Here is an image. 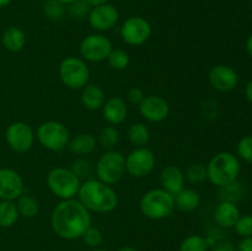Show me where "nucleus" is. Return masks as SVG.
Instances as JSON below:
<instances>
[{
	"instance_id": "c756f323",
	"label": "nucleus",
	"mask_w": 252,
	"mask_h": 251,
	"mask_svg": "<svg viewBox=\"0 0 252 251\" xmlns=\"http://www.w3.org/2000/svg\"><path fill=\"white\" fill-rule=\"evenodd\" d=\"M43 12L52 21H59L65 15V5L59 2L58 0H48L43 6Z\"/></svg>"
},
{
	"instance_id": "c03bdc74",
	"label": "nucleus",
	"mask_w": 252,
	"mask_h": 251,
	"mask_svg": "<svg viewBox=\"0 0 252 251\" xmlns=\"http://www.w3.org/2000/svg\"><path fill=\"white\" fill-rule=\"evenodd\" d=\"M11 1L12 0H0V9H1V7L7 6V5H10L11 4Z\"/></svg>"
},
{
	"instance_id": "9d476101",
	"label": "nucleus",
	"mask_w": 252,
	"mask_h": 251,
	"mask_svg": "<svg viewBox=\"0 0 252 251\" xmlns=\"http://www.w3.org/2000/svg\"><path fill=\"white\" fill-rule=\"evenodd\" d=\"M5 139L10 149L16 153H26L33 147L36 134L29 123L15 121L6 128Z\"/></svg>"
},
{
	"instance_id": "bb28decb",
	"label": "nucleus",
	"mask_w": 252,
	"mask_h": 251,
	"mask_svg": "<svg viewBox=\"0 0 252 251\" xmlns=\"http://www.w3.org/2000/svg\"><path fill=\"white\" fill-rule=\"evenodd\" d=\"M106 61H107L108 65H110L113 70L122 71L126 70V69L129 66L130 57L129 54L126 51H123V49L116 48L111 51V53L108 54Z\"/></svg>"
},
{
	"instance_id": "49530a36",
	"label": "nucleus",
	"mask_w": 252,
	"mask_h": 251,
	"mask_svg": "<svg viewBox=\"0 0 252 251\" xmlns=\"http://www.w3.org/2000/svg\"><path fill=\"white\" fill-rule=\"evenodd\" d=\"M91 251H108V250H105V249H94V250Z\"/></svg>"
},
{
	"instance_id": "1a4fd4ad",
	"label": "nucleus",
	"mask_w": 252,
	"mask_h": 251,
	"mask_svg": "<svg viewBox=\"0 0 252 251\" xmlns=\"http://www.w3.org/2000/svg\"><path fill=\"white\" fill-rule=\"evenodd\" d=\"M113 47L110 39L101 33H93L84 37L79 47L81 58L91 63L106 61Z\"/></svg>"
},
{
	"instance_id": "423d86ee",
	"label": "nucleus",
	"mask_w": 252,
	"mask_h": 251,
	"mask_svg": "<svg viewBox=\"0 0 252 251\" xmlns=\"http://www.w3.org/2000/svg\"><path fill=\"white\" fill-rule=\"evenodd\" d=\"M36 137L43 148L51 152H61L68 147L70 132L64 123L52 120L39 125Z\"/></svg>"
},
{
	"instance_id": "393cba45",
	"label": "nucleus",
	"mask_w": 252,
	"mask_h": 251,
	"mask_svg": "<svg viewBox=\"0 0 252 251\" xmlns=\"http://www.w3.org/2000/svg\"><path fill=\"white\" fill-rule=\"evenodd\" d=\"M16 207L19 211L20 216L25 217V218H33L38 214L39 212V202L36 197L32 194L22 193L19 198L16 199Z\"/></svg>"
},
{
	"instance_id": "f257e3e1",
	"label": "nucleus",
	"mask_w": 252,
	"mask_h": 251,
	"mask_svg": "<svg viewBox=\"0 0 252 251\" xmlns=\"http://www.w3.org/2000/svg\"><path fill=\"white\" fill-rule=\"evenodd\" d=\"M51 225L59 238L75 240L81 238L91 226L90 212L78 198L64 199L52 211Z\"/></svg>"
},
{
	"instance_id": "cd10ccee",
	"label": "nucleus",
	"mask_w": 252,
	"mask_h": 251,
	"mask_svg": "<svg viewBox=\"0 0 252 251\" xmlns=\"http://www.w3.org/2000/svg\"><path fill=\"white\" fill-rule=\"evenodd\" d=\"M120 140V133L116 129L115 126H106L101 129L100 134H98L97 142L98 144L106 150L115 149L116 145L118 144Z\"/></svg>"
},
{
	"instance_id": "f3484780",
	"label": "nucleus",
	"mask_w": 252,
	"mask_h": 251,
	"mask_svg": "<svg viewBox=\"0 0 252 251\" xmlns=\"http://www.w3.org/2000/svg\"><path fill=\"white\" fill-rule=\"evenodd\" d=\"M240 216L239 207L233 201H228V199L219 202L214 208L213 213V218L217 225L224 229L234 228Z\"/></svg>"
},
{
	"instance_id": "b1692460",
	"label": "nucleus",
	"mask_w": 252,
	"mask_h": 251,
	"mask_svg": "<svg viewBox=\"0 0 252 251\" xmlns=\"http://www.w3.org/2000/svg\"><path fill=\"white\" fill-rule=\"evenodd\" d=\"M20 213L15 201L0 199V228H11L19 220Z\"/></svg>"
},
{
	"instance_id": "dca6fc26",
	"label": "nucleus",
	"mask_w": 252,
	"mask_h": 251,
	"mask_svg": "<svg viewBox=\"0 0 252 251\" xmlns=\"http://www.w3.org/2000/svg\"><path fill=\"white\" fill-rule=\"evenodd\" d=\"M209 84L220 93H229L238 86L239 75L231 66L218 64L209 71Z\"/></svg>"
},
{
	"instance_id": "5701e85b",
	"label": "nucleus",
	"mask_w": 252,
	"mask_h": 251,
	"mask_svg": "<svg viewBox=\"0 0 252 251\" xmlns=\"http://www.w3.org/2000/svg\"><path fill=\"white\" fill-rule=\"evenodd\" d=\"M97 145V139L91 133H79L69 140L68 148L76 155H86L93 153Z\"/></svg>"
},
{
	"instance_id": "7ed1b4c3",
	"label": "nucleus",
	"mask_w": 252,
	"mask_h": 251,
	"mask_svg": "<svg viewBox=\"0 0 252 251\" xmlns=\"http://www.w3.org/2000/svg\"><path fill=\"white\" fill-rule=\"evenodd\" d=\"M207 179L217 187L235 184L240 174V161L235 154L230 152H220L214 155L206 165Z\"/></svg>"
},
{
	"instance_id": "ddd939ff",
	"label": "nucleus",
	"mask_w": 252,
	"mask_h": 251,
	"mask_svg": "<svg viewBox=\"0 0 252 251\" xmlns=\"http://www.w3.org/2000/svg\"><path fill=\"white\" fill-rule=\"evenodd\" d=\"M88 20L90 26L96 31H108L117 25L120 20V12L115 5L107 2V4L91 7Z\"/></svg>"
},
{
	"instance_id": "0eeeda50",
	"label": "nucleus",
	"mask_w": 252,
	"mask_h": 251,
	"mask_svg": "<svg viewBox=\"0 0 252 251\" xmlns=\"http://www.w3.org/2000/svg\"><path fill=\"white\" fill-rule=\"evenodd\" d=\"M58 75L62 83L69 89H83L90 80V70L83 58L66 57L61 62Z\"/></svg>"
},
{
	"instance_id": "2eb2a0df",
	"label": "nucleus",
	"mask_w": 252,
	"mask_h": 251,
	"mask_svg": "<svg viewBox=\"0 0 252 251\" xmlns=\"http://www.w3.org/2000/svg\"><path fill=\"white\" fill-rule=\"evenodd\" d=\"M139 112L148 122L159 123L167 118L170 113L169 102L164 97L158 95L145 96L144 100L139 103Z\"/></svg>"
},
{
	"instance_id": "72a5a7b5",
	"label": "nucleus",
	"mask_w": 252,
	"mask_h": 251,
	"mask_svg": "<svg viewBox=\"0 0 252 251\" xmlns=\"http://www.w3.org/2000/svg\"><path fill=\"white\" fill-rule=\"evenodd\" d=\"M81 238H83L84 243H85L86 245L90 246V248L96 249L101 245L103 236H102V233H101L100 229L90 226V228H89L88 230L84 233V235L81 236Z\"/></svg>"
},
{
	"instance_id": "39448f33",
	"label": "nucleus",
	"mask_w": 252,
	"mask_h": 251,
	"mask_svg": "<svg viewBox=\"0 0 252 251\" xmlns=\"http://www.w3.org/2000/svg\"><path fill=\"white\" fill-rule=\"evenodd\" d=\"M139 208L149 219L160 220L167 218L175 209L174 196L162 188L150 189L140 198Z\"/></svg>"
},
{
	"instance_id": "4468645a",
	"label": "nucleus",
	"mask_w": 252,
	"mask_h": 251,
	"mask_svg": "<svg viewBox=\"0 0 252 251\" xmlns=\"http://www.w3.org/2000/svg\"><path fill=\"white\" fill-rule=\"evenodd\" d=\"M25 192L21 175L10 167H0V199L16 201Z\"/></svg>"
},
{
	"instance_id": "ea45409f",
	"label": "nucleus",
	"mask_w": 252,
	"mask_h": 251,
	"mask_svg": "<svg viewBox=\"0 0 252 251\" xmlns=\"http://www.w3.org/2000/svg\"><path fill=\"white\" fill-rule=\"evenodd\" d=\"M245 96H246V100H248L250 103H252V79L248 84H246Z\"/></svg>"
},
{
	"instance_id": "9b49d317",
	"label": "nucleus",
	"mask_w": 252,
	"mask_h": 251,
	"mask_svg": "<svg viewBox=\"0 0 252 251\" xmlns=\"http://www.w3.org/2000/svg\"><path fill=\"white\" fill-rule=\"evenodd\" d=\"M155 155L149 148H134L126 157V171L135 179L148 176L154 170Z\"/></svg>"
},
{
	"instance_id": "58836bf2",
	"label": "nucleus",
	"mask_w": 252,
	"mask_h": 251,
	"mask_svg": "<svg viewBox=\"0 0 252 251\" xmlns=\"http://www.w3.org/2000/svg\"><path fill=\"white\" fill-rule=\"evenodd\" d=\"M235 251H252V236L241 239L235 246Z\"/></svg>"
},
{
	"instance_id": "c85d7f7f",
	"label": "nucleus",
	"mask_w": 252,
	"mask_h": 251,
	"mask_svg": "<svg viewBox=\"0 0 252 251\" xmlns=\"http://www.w3.org/2000/svg\"><path fill=\"white\" fill-rule=\"evenodd\" d=\"M209 243L201 235H189L180 244L179 251H208Z\"/></svg>"
},
{
	"instance_id": "2f4dec72",
	"label": "nucleus",
	"mask_w": 252,
	"mask_h": 251,
	"mask_svg": "<svg viewBox=\"0 0 252 251\" xmlns=\"http://www.w3.org/2000/svg\"><path fill=\"white\" fill-rule=\"evenodd\" d=\"M236 153L241 160L248 164H252V135H245L239 140Z\"/></svg>"
},
{
	"instance_id": "c9c22d12",
	"label": "nucleus",
	"mask_w": 252,
	"mask_h": 251,
	"mask_svg": "<svg viewBox=\"0 0 252 251\" xmlns=\"http://www.w3.org/2000/svg\"><path fill=\"white\" fill-rule=\"evenodd\" d=\"M127 97L130 103L139 106V103L144 100L145 95H144V91H143L142 89L138 88V86H134V88H130L129 90H128Z\"/></svg>"
},
{
	"instance_id": "37998d69",
	"label": "nucleus",
	"mask_w": 252,
	"mask_h": 251,
	"mask_svg": "<svg viewBox=\"0 0 252 251\" xmlns=\"http://www.w3.org/2000/svg\"><path fill=\"white\" fill-rule=\"evenodd\" d=\"M117 251H139V250H138V249H135L134 246L125 245V246H121Z\"/></svg>"
},
{
	"instance_id": "4c0bfd02",
	"label": "nucleus",
	"mask_w": 252,
	"mask_h": 251,
	"mask_svg": "<svg viewBox=\"0 0 252 251\" xmlns=\"http://www.w3.org/2000/svg\"><path fill=\"white\" fill-rule=\"evenodd\" d=\"M211 251H235V245L229 240H220L212 246Z\"/></svg>"
},
{
	"instance_id": "20e7f679",
	"label": "nucleus",
	"mask_w": 252,
	"mask_h": 251,
	"mask_svg": "<svg viewBox=\"0 0 252 251\" xmlns=\"http://www.w3.org/2000/svg\"><path fill=\"white\" fill-rule=\"evenodd\" d=\"M46 182L49 191L61 201L75 198L81 185L80 177L66 167L52 169L47 175Z\"/></svg>"
},
{
	"instance_id": "6e6552de",
	"label": "nucleus",
	"mask_w": 252,
	"mask_h": 251,
	"mask_svg": "<svg viewBox=\"0 0 252 251\" xmlns=\"http://www.w3.org/2000/svg\"><path fill=\"white\" fill-rule=\"evenodd\" d=\"M126 157L118 150H106L96 164V174L100 181L107 185L120 182L126 175Z\"/></svg>"
},
{
	"instance_id": "f03ea898",
	"label": "nucleus",
	"mask_w": 252,
	"mask_h": 251,
	"mask_svg": "<svg viewBox=\"0 0 252 251\" xmlns=\"http://www.w3.org/2000/svg\"><path fill=\"white\" fill-rule=\"evenodd\" d=\"M78 199L89 212L110 213L118 204V196L111 185L96 179L81 182L78 192Z\"/></svg>"
},
{
	"instance_id": "a211bd4d",
	"label": "nucleus",
	"mask_w": 252,
	"mask_h": 251,
	"mask_svg": "<svg viewBox=\"0 0 252 251\" xmlns=\"http://www.w3.org/2000/svg\"><path fill=\"white\" fill-rule=\"evenodd\" d=\"M185 181H186V179H185L184 171L175 165L166 166L160 175L161 188L169 192L172 196H175L185 188Z\"/></svg>"
},
{
	"instance_id": "4be33fe9",
	"label": "nucleus",
	"mask_w": 252,
	"mask_h": 251,
	"mask_svg": "<svg viewBox=\"0 0 252 251\" xmlns=\"http://www.w3.org/2000/svg\"><path fill=\"white\" fill-rule=\"evenodd\" d=\"M175 208L184 213H191L196 211L201 204V196L192 188H184L174 196Z\"/></svg>"
},
{
	"instance_id": "473e14b6",
	"label": "nucleus",
	"mask_w": 252,
	"mask_h": 251,
	"mask_svg": "<svg viewBox=\"0 0 252 251\" xmlns=\"http://www.w3.org/2000/svg\"><path fill=\"white\" fill-rule=\"evenodd\" d=\"M235 233L241 238H249L252 236V216L250 214H244L239 217L238 221L234 225Z\"/></svg>"
},
{
	"instance_id": "7c9ffc66",
	"label": "nucleus",
	"mask_w": 252,
	"mask_h": 251,
	"mask_svg": "<svg viewBox=\"0 0 252 251\" xmlns=\"http://www.w3.org/2000/svg\"><path fill=\"white\" fill-rule=\"evenodd\" d=\"M185 179L193 185H199L207 180V169L202 164H192L186 169Z\"/></svg>"
},
{
	"instance_id": "a878e982",
	"label": "nucleus",
	"mask_w": 252,
	"mask_h": 251,
	"mask_svg": "<svg viewBox=\"0 0 252 251\" xmlns=\"http://www.w3.org/2000/svg\"><path fill=\"white\" fill-rule=\"evenodd\" d=\"M150 133L147 126L144 123H133L128 129V140L130 144L134 145L135 148L138 147H145L149 143Z\"/></svg>"
},
{
	"instance_id": "f704fd0d",
	"label": "nucleus",
	"mask_w": 252,
	"mask_h": 251,
	"mask_svg": "<svg viewBox=\"0 0 252 251\" xmlns=\"http://www.w3.org/2000/svg\"><path fill=\"white\" fill-rule=\"evenodd\" d=\"M68 6L69 14H70L71 17H74V19H84V17L88 16L89 12H90V6H89L84 0H76L75 2L68 5Z\"/></svg>"
},
{
	"instance_id": "f8f14e48",
	"label": "nucleus",
	"mask_w": 252,
	"mask_h": 251,
	"mask_svg": "<svg viewBox=\"0 0 252 251\" xmlns=\"http://www.w3.org/2000/svg\"><path fill=\"white\" fill-rule=\"evenodd\" d=\"M120 34L129 46H142L152 36V26L144 17L130 16L121 25Z\"/></svg>"
},
{
	"instance_id": "6ab92c4d",
	"label": "nucleus",
	"mask_w": 252,
	"mask_h": 251,
	"mask_svg": "<svg viewBox=\"0 0 252 251\" xmlns=\"http://www.w3.org/2000/svg\"><path fill=\"white\" fill-rule=\"evenodd\" d=\"M101 110H102L103 118L110 126L121 125L127 118V105L123 98L117 97V96L107 98Z\"/></svg>"
},
{
	"instance_id": "412c9836",
	"label": "nucleus",
	"mask_w": 252,
	"mask_h": 251,
	"mask_svg": "<svg viewBox=\"0 0 252 251\" xmlns=\"http://www.w3.org/2000/svg\"><path fill=\"white\" fill-rule=\"evenodd\" d=\"M1 43L6 51L16 53L24 49L26 44V34L20 27L10 26L2 33Z\"/></svg>"
},
{
	"instance_id": "79ce46f5",
	"label": "nucleus",
	"mask_w": 252,
	"mask_h": 251,
	"mask_svg": "<svg viewBox=\"0 0 252 251\" xmlns=\"http://www.w3.org/2000/svg\"><path fill=\"white\" fill-rule=\"evenodd\" d=\"M246 52H248L249 56L252 58V34L250 37L248 38V41H246Z\"/></svg>"
},
{
	"instance_id": "a18cd8bd",
	"label": "nucleus",
	"mask_w": 252,
	"mask_h": 251,
	"mask_svg": "<svg viewBox=\"0 0 252 251\" xmlns=\"http://www.w3.org/2000/svg\"><path fill=\"white\" fill-rule=\"evenodd\" d=\"M59 2H62V4H64L66 6V5H70L73 4V2H75L76 0H58Z\"/></svg>"
},
{
	"instance_id": "aec40b11",
	"label": "nucleus",
	"mask_w": 252,
	"mask_h": 251,
	"mask_svg": "<svg viewBox=\"0 0 252 251\" xmlns=\"http://www.w3.org/2000/svg\"><path fill=\"white\" fill-rule=\"evenodd\" d=\"M80 100L86 110L97 111L102 108L107 98H106V94L101 86L95 85V84H88L83 88Z\"/></svg>"
},
{
	"instance_id": "a19ab883",
	"label": "nucleus",
	"mask_w": 252,
	"mask_h": 251,
	"mask_svg": "<svg viewBox=\"0 0 252 251\" xmlns=\"http://www.w3.org/2000/svg\"><path fill=\"white\" fill-rule=\"evenodd\" d=\"M84 1H85L90 7H94L98 6V5L107 4V2H110V0H84Z\"/></svg>"
},
{
	"instance_id": "e433bc0d",
	"label": "nucleus",
	"mask_w": 252,
	"mask_h": 251,
	"mask_svg": "<svg viewBox=\"0 0 252 251\" xmlns=\"http://www.w3.org/2000/svg\"><path fill=\"white\" fill-rule=\"evenodd\" d=\"M71 170H73L79 177H81L84 176V175L89 174V171H90V164H89L88 161H85V160H78V161H75L73 164Z\"/></svg>"
}]
</instances>
